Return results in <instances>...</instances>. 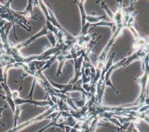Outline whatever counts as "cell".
I'll return each mask as SVG.
<instances>
[{
  "mask_svg": "<svg viewBox=\"0 0 149 132\" xmlns=\"http://www.w3.org/2000/svg\"><path fill=\"white\" fill-rule=\"evenodd\" d=\"M106 18L105 16H87V21L89 23H93V24H96V23H100L103 19H104Z\"/></svg>",
  "mask_w": 149,
  "mask_h": 132,
  "instance_id": "cell-7",
  "label": "cell"
},
{
  "mask_svg": "<svg viewBox=\"0 0 149 132\" xmlns=\"http://www.w3.org/2000/svg\"><path fill=\"white\" fill-rule=\"evenodd\" d=\"M101 6L103 7V8L104 9V11H106L107 13L108 14V17H109L110 19L111 20V21H113V16H114V13L112 11H111V10L108 7V6L105 5V3H101Z\"/></svg>",
  "mask_w": 149,
  "mask_h": 132,
  "instance_id": "cell-8",
  "label": "cell"
},
{
  "mask_svg": "<svg viewBox=\"0 0 149 132\" xmlns=\"http://www.w3.org/2000/svg\"><path fill=\"white\" fill-rule=\"evenodd\" d=\"M53 125H56V124H55V121H53L51 123L49 124H48V125H47V126H45V127H44V128H43L42 129L40 130L39 131H37V132H42V131H43L44 130H45L47 129V128H48L49 127L51 126H53Z\"/></svg>",
  "mask_w": 149,
  "mask_h": 132,
  "instance_id": "cell-11",
  "label": "cell"
},
{
  "mask_svg": "<svg viewBox=\"0 0 149 132\" xmlns=\"http://www.w3.org/2000/svg\"><path fill=\"white\" fill-rule=\"evenodd\" d=\"M50 33H51V32H50L49 29L47 28V26L46 25H45L43 26V28H42V30H40V31L38 33H36V35H33L31 37H30L29 39H27L26 41H24V42H22L21 43H19V44H16V45L13 46H14V48L15 49H17V50H20L21 49L25 48V47L29 46L32 42H33L34 41H35L36 39H38V38H40V37H41L44 36V35L47 36V35L50 34Z\"/></svg>",
  "mask_w": 149,
  "mask_h": 132,
  "instance_id": "cell-2",
  "label": "cell"
},
{
  "mask_svg": "<svg viewBox=\"0 0 149 132\" xmlns=\"http://www.w3.org/2000/svg\"><path fill=\"white\" fill-rule=\"evenodd\" d=\"M19 91H20V90L12 91V97L13 100L15 99V98H17V97H19Z\"/></svg>",
  "mask_w": 149,
  "mask_h": 132,
  "instance_id": "cell-10",
  "label": "cell"
},
{
  "mask_svg": "<svg viewBox=\"0 0 149 132\" xmlns=\"http://www.w3.org/2000/svg\"><path fill=\"white\" fill-rule=\"evenodd\" d=\"M35 4H38V0H28V4L27 7L26 8L25 11L22 12H19V13L20 15L22 16L26 19L29 18H33V8Z\"/></svg>",
  "mask_w": 149,
  "mask_h": 132,
  "instance_id": "cell-4",
  "label": "cell"
},
{
  "mask_svg": "<svg viewBox=\"0 0 149 132\" xmlns=\"http://www.w3.org/2000/svg\"><path fill=\"white\" fill-rule=\"evenodd\" d=\"M86 0H78L77 3V5L79 6L80 9V12L81 15V19H82V28H84V26L86 25L87 22V14L86 13V12L84 9V3H85Z\"/></svg>",
  "mask_w": 149,
  "mask_h": 132,
  "instance_id": "cell-5",
  "label": "cell"
},
{
  "mask_svg": "<svg viewBox=\"0 0 149 132\" xmlns=\"http://www.w3.org/2000/svg\"><path fill=\"white\" fill-rule=\"evenodd\" d=\"M15 101V103L16 106L21 105L23 104H32L35 106L38 107H45V106H49L50 107H54L55 105V104L52 103V101H35L33 100H24L21 97H17L15 99L13 100Z\"/></svg>",
  "mask_w": 149,
  "mask_h": 132,
  "instance_id": "cell-3",
  "label": "cell"
},
{
  "mask_svg": "<svg viewBox=\"0 0 149 132\" xmlns=\"http://www.w3.org/2000/svg\"><path fill=\"white\" fill-rule=\"evenodd\" d=\"M4 82V73H3V69L1 67H0V84H1Z\"/></svg>",
  "mask_w": 149,
  "mask_h": 132,
  "instance_id": "cell-9",
  "label": "cell"
},
{
  "mask_svg": "<svg viewBox=\"0 0 149 132\" xmlns=\"http://www.w3.org/2000/svg\"><path fill=\"white\" fill-rule=\"evenodd\" d=\"M6 105H4L3 107L0 108V118L2 117V114H3V112L4 111L5 109H6Z\"/></svg>",
  "mask_w": 149,
  "mask_h": 132,
  "instance_id": "cell-12",
  "label": "cell"
},
{
  "mask_svg": "<svg viewBox=\"0 0 149 132\" xmlns=\"http://www.w3.org/2000/svg\"><path fill=\"white\" fill-rule=\"evenodd\" d=\"M137 1V0H133V3L135 2V1Z\"/></svg>",
  "mask_w": 149,
  "mask_h": 132,
  "instance_id": "cell-14",
  "label": "cell"
},
{
  "mask_svg": "<svg viewBox=\"0 0 149 132\" xmlns=\"http://www.w3.org/2000/svg\"><path fill=\"white\" fill-rule=\"evenodd\" d=\"M101 1V0H97V1H96V3H100Z\"/></svg>",
  "mask_w": 149,
  "mask_h": 132,
  "instance_id": "cell-13",
  "label": "cell"
},
{
  "mask_svg": "<svg viewBox=\"0 0 149 132\" xmlns=\"http://www.w3.org/2000/svg\"><path fill=\"white\" fill-rule=\"evenodd\" d=\"M24 108V107L21 108V105L16 106L15 110L14 112V113H13V114H14V117H13V127H15L17 126V123L19 120L20 115H21V111Z\"/></svg>",
  "mask_w": 149,
  "mask_h": 132,
  "instance_id": "cell-6",
  "label": "cell"
},
{
  "mask_svg": "<svg viewBox=\"0 0 149 132\" xmlns=\"http://www.w3.org/2000/svg\"><path fill=\"white\" fill-rule=\"evenodd\" d=\"M55 109H56V106L54 105V107H52L51 108H49V109L46 110L45 112H43V114H40L38 116H36L35 117L33 118V119L24 122V123H22L21 124L17 125V126L15 127H13L12 129L9 130L8 131H6V132H19V131L24 129V128H26V127L30 126V125L35 124V123H37V122H39L40 121H42L44 119H45V118H48L47 117H48L50 114H52L53 112L55 110Z\"/></svg>",
  "mask_w": 149,
  "mask_h": 132,
  "instance_id": "cell-1",
  "label": "cell"
}]
</instances>
